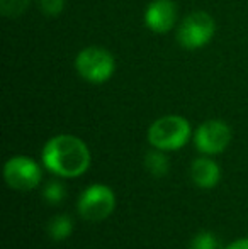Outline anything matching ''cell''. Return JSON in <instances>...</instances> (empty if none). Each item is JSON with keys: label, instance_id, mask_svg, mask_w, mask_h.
<instances>
[{"label": "cell", "instance_id": "cell-1", "mask_svg": "<svg viewBox=\"0 0 248 249\" xmlns=\"http://www.w3.org/2000/svg\"><path fill=\"white\" fill-rule=\"evenodd\" d=\"M43 163L55 175L75 178L85 173L90 164L87 144L76 136L60 134L51 138L43 148Z\"/></svg>", "mask_w": 248, "mask_h": 249}, {"label": "cell", "instance_id": "cell-2", "mask_svg": "<svg viewBox=\"0 0 248 249\" xmlns=\"http://www.w3.org/2000/svg\"><path fill=\"white\" fill-rule=\"evenodd\" d=\"M191 124L182 115H163L148 129V141L155 149L175 151L187 144Z\"/></svg>", "mask_w": 248, "mask_h": 249}, {"label": "cell", "instance_id": "cell-3", "mask_svg": "<svg viewBox=\"0 0 248 249\" xmlns=\"http://www.w3.org/2000/svg\"><path fill=\"white\" fill-rule=\"evenodd\" d=\"M75 70L85 82L102 85L116 71V59L106 48L89 46L78 51L75 58Z\"/></svg>", "mask_w": 248, "mask_h": 249}, {"label": "cell", "instance_id": "cell-4", "mask_svg": "<svg viewBox=\"0 0 248 249\" xmlns=\"http://www.w3.org/2000/svg\"><path fill=\"white\" fill-rule=\"evenodd\" d=\"M216 34V22L208 12L195 10L182 19L177 29V41L184 50H201Z\"/></svg>", "mask_w": 248, "mask_h": 249}, {"label": "cell", "instance_id": "cell-5", "mask_svg": "<svg viewBox=\"0 0 248 249\" xmlns=\"http://www.w3.org/2000/svg\"><path fill=\"white\" fill-rule=\"evenodd\" d=\"M114 194L106 185H92L78 198V212L87 220H102L114 210Z\"/></svg>", "mask_w": 248, "mask_h": 249}, {"label": "cell", "instance_id": "cell-6", "mask_svg": "<svg viewBox=\"0 0 248 249\" xmlns=\"http://www.w3.org/2000/svg\"><path fill=\"white\" fill-rule=\"evenodd\" d=\"M231 141V129L226 122L212 119L202 122L194 134L195 148L204 154H218L228 148Z\"/></svg>", "mask_w": 248, "mask_h": 249}, {"label": "cell", "instance_id": "cell-7", "mask_svg": "<svg viewBox=\"0 0 248 249\" xmlns=\"http://www.w3.org/2000/svg\"><path fill=\"white\" fill-rule=\"evenodd\" d=\"M3 178L7 185L16 190H33L41 180L38 163L26 156H14L3 166Z\"/></svg>", "mask_w": 248, "mask_h": 249}, {"label": "cell", "instance_id": "cell-8", "mask_svg": "<svg viewBox=\"0 0 248 249\" xmlns=\"http://www.w3.org/2000/svg\"><path fill=\"white\" fill-rule=\"evenodd\" d=\"M145 26L155 34H167L177 22V7L172 0H153L145 10Z\"/></svg>", "mask_w": 248, "mask_h": 249}, {"label": "cell", "instance_id": "cell-9", "mask_svg": "<svg viewBox=\"0 0 248 249\" xmlns=\"http://www.w3.org/2000/svg\"><path fill=\"white\" fill-rule=\"evenodd\" d=\"M191 177L197 187L212 188L219 181L221 170L218 163H214L209 158H197L191 166Z\"/></svg>", "mask_w": 248, "mask_h": 249}, {"label": "cell", "instance_id": "cell-10", "mask_svg": "<svg viewBox=\"0 0 248 249\" xmlns=\"http://www.w3.org/2000/svg\"><path fill=\"white\" fill-rule=\"evenodd\" d=\"M145 166L153 177H165L169 173V158L163 154L162 149L152 151L145 156Z\"/></svg>", "mask_w": 248, "mask_h": 249}, {"label": "cell", "instance_id": "cell-11", "mask_svg": "<svg viewBox=\"0 0 248 249\" xmlns=\"http://www.w3.org/2000/svg\"><path fill=\"white\" fill-rule=\"evenodd\" d=\"M73 224L72 219L66 215H57L48 224V234L53 241H63L72 234Z\"/></svg>", "mask_w": 248, "mask_h": 249}, {"label": "cell", "instance_id": "cell-12", "mask_svg": "<svg viewBox=\"0 0 248 249\" xmlns=\"http://www.w3.org/2000/svg\"><path fill=\"white\" fill-rule=\"evenodd\" d=\"M33 0H0V12L9 19H17L27 9Z\"/></svg>", "mask_w": 248, "mask_h": 249}, {"label": "cell", "instance_id": "cell-13", "mask_svg": "<svg viewBox=\"0 0 248 249\" xmlns=\"http://www.w3.org/2000/svg\"><path fill=\"white\" fill-rule=\"evenodd\" d=\"M38 9L48 17H58L65 10V0H34Z\"/></svg>", "mask_w": 248, "mask_h": 249}, {"label": "cell", "instance_id": "cell-14", "mask_svg": "<svg viewBox=\"0 0 248 249\" xmlns=\"http://www.w3.org/2000/svg\"><path fill=\"white\" fill-rule=\"evenodd\" d=\"M63 197H65V187H63L60 181H51V183L44 188V198H46V202L51 203V205L60 203Z\"/></svg>", "mask_w": 248, "mask_h": 249}, {"label": "cell", "instance_id": "cell-15", "mask_svg": "<svg viewBox=\"0 0 248 249\" xmlns=\"http://www.w3.org/2000/svg\"><path fill=\"white\" fill-rule=\"evenodd\" d=\"M191 249H218V243L211 232H201L192 239Z\"/></svg>", "mask_w": 248, "mask_h": 249}, {"label": "cell", "instance_id": "cell-16", "mask_svg": "<svg viewBox=\"0 0 248 249\" xmlns=\"http://www.w3.org/2000/svg\"><path fill=\"white\" fill-rule=\"evenodd\" d=\"M226 249H248V237H247V239L236 241V243H233L231 246L226 248Z\"/></svg>", "mask_w": 248, "mask_h": 249}]
</instances>
